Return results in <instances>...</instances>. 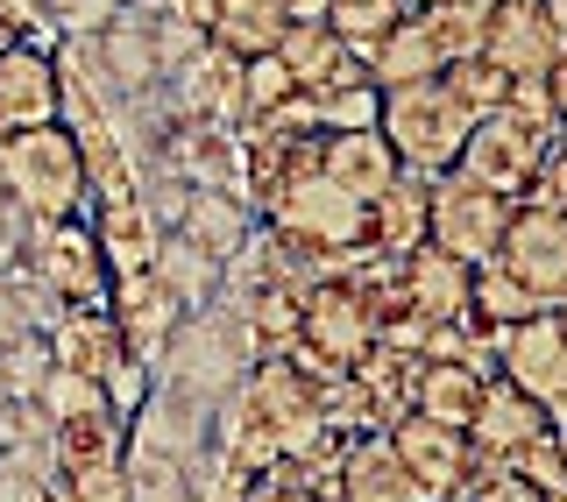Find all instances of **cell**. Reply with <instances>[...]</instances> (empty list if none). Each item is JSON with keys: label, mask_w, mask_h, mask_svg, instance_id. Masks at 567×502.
I'll use <instances>...</instances> for the list:
<instances>
[{"label": "cell", "mask_w": 567, "mask_h": 502, "mask_svg": "<svg viewBox=\"0 0 567 502\" xmlns=\"http://www.w3.org/2000/svg\"><path fill=\"white\" fill-rule=\"evenodd\" d=\"M327 439V410H319V383L291 354H256L248 375L213 410V446L241 460L248 474H270L284 460H306Z\"/></svg>", "instance_id": "1"}, {"label": "cell", "mask_w": 567, "mask_h": 502, "mask_svg": "<svg viewBox=\"0 0 567 502\" xmlns=\"http://www.w3.org/2000/svg\"><path fill=\"white\" fill-rule=\"evenodd\" d=\"M0 191L29 212V220H85L93 191H85V156L64 121L29 135H0Z\"/></svg>", "instance_id": "2"}, {"label": "cell", "mask_w": 567, "mask_h": 502, "mask_svg": "<svg viewBox=\"0 0 567 502\" xmlns=\"http://www.w3.org/2000/svg\"><path fill=\"white\" fill-rule=\"evenodd\" d=\"M475 114L461 106L440 79H419V85H383V106H377V135L390 142L398 170L412 177H440L454 170L461 142H468Z\"/></svg>", "instance_id": "3"}, {"label": "cell", "mask_w": 567, "mask_h": 502, "mask_svg": "<svg viewBox=\"0 0 567 502\" xmlns=\"http://www.w3.org/2000/svg\"><path fill=\"white\" fill-rule=\"evenodd\" d=\"M262 227H277L284 241H298L306 255H319L341 276V269L354 262V248H369V206L362 199H348L333 177H319V170H306V177H291V185L277 191L270 206L256 212Z\"/></svg>", "instance_id": "4"}, {"label": "cell", "mask_w": 567, "mask_h": 502, "mask_svg": "<svg viewBox=\"0 0 567 502\" xmlns=\"http://www.w3.org/2000/svg\"><path fill=\"white\" fill-rule=\"evenodd\" d=\"M377 339H383V318L369 312V297L354 291L348 276H327V283L306 291V326H298V339L284 354L327 389V383H341V375L362 368Z\"/></svg>", "instance_id": "5"}, {"label": "cell", "mask_w": 567, "mask_h": 502, "mask_svg": "<svg viewBox=\"0 0 567 502\" xmlns=\"http://www.w3.org/2000/svg\"><path fill=\"white\" fill-rule=\"evenodd\" d=\"M504 220H511V199L468 185L461 170L425 177V248H440V255L483 269L496 255V241H504Z\"/></svg>", "instance_id": "6"}, {"label": "cell", "mask_w": 567, "mask_h": 502, "mask_svg": "<svg viewBox=\"0 0 567 502\" xmlns=\"http://www.w3.org/2000/svg\"><path fill=\"white\" fill-rule=\"evenodd\" d=\"M546 149H554V142H546L539 128H525V121H511L504 106H496V114H483V121L468 128V142H461V156H454V170L468 177V185L496 191V199L525 206L532 191H539Z\"/></svg>", "instance_id": "7"}, {"label": "cell", "mask_w": 567, "mask_h": 502, "mask_svg": "<svg viewBox=\"0 0 567 502\" xmlns=\"http://www.w3.org/2000/svg\"><path fill=\"white\" fill-rule=\"evenodd\" d=\"M496 269H504L511 283L532 297V304H560L567 297V212L525 199L511 206L504 220V241H496Z\"/></svg>", "instance_id": "8"}, {"label": "cell", "mask_w": 567, "mask_h": 502, "mask_svg": "<svg viewBox=\"0 0 567 502\" xmlns=\"http://www.w3.org/2000/svg\"><path fill=\"white\" fill-rule=\"evenodd\" d=\"M496 375H511L532 404L567 410V297L518 326H496Z\"/></svg>", "instance_id": "9"}, {"label": "cell", "mask_w": 567, "mask_h": 502, "mask_svg": "<svg viewBox=\"0 0 567 502\" xmlns=\"http://www.w3.org/2000/svg\"><path fill=\"white\" fill-rule=\"evenodd\" d=\"M35 276L58 291V304H106L114 276L100 262V241L85 220H29V255H22Z\"/></svg>", "instance_id": "10"}, {"label": "cell", "mask_w": 567, "mask_h": 502, "mask_svg": "<svg viewBox=\"0 0 567 502\" xmlns=\"http://www.w3.org/2000/svg\"><path fill=\"white\" fill-rule=\"evenodd\" d=\"M468 291H475V269L454 262V255H440V248H412V255L398 262V318L419 326V333L475 318ZM398 318H390V326H398ZM419 347H425V339H419Z\"/></svg>", "instance_id": "11"}, {"label": "cell", "mask_w": 567, "mask_h": 502, "mask_svg": "<svg viewBox=\"0 0 567 502\" xmlns=\"http://www.w3.org/2000/svg\"><path fill=\"white\" fill-rule=\"evenodd\" d=\"M50 121H64L58 43H8L0 50V135H29Z\"/></svg>", "instance_id": "12"}, {"label": "cell", "mask_w": 567, "mask_h": 502, "mask_svg": "<svg viewBox=\"0 0 567 502\" xmlns=\"http://www.w3.org/2000/svg\"><path fill=\"white\" fill-rule=\"evenodd\" d=\"M106 312H114V326H121V339H128V354H135V362H150V368L164 362V347L177 339V326L192 318L156 269H150V276H121L114 291H106Z\"/></svg>", "instance_id": "13"}, {"label": "cell", "mask_w": 567, "mask_h": 502, "mask_svg": "<svg viewBox=\"0 0 567 502\" xmlns=\"http://www.w3.org/2000/svg\"><path fill=\"white\" fill-rule=\"evenodd\" d=\"M383 439L398 446V460L425 481V495H433V502H447L454 481L468 474V460H475V439L461 432V425L425 418V410H404L398 425H383Z\"/></svg>", "instance_id": "14"}, {"label": "cell", "mask_w": 567, "mask_h": 502, "mask_svg": "<svg viewBox=\"0 0 567 502\" xmlns=\"http://www.w3.org/2000/svg\"><path fill=\"white\" fill-rule=\"evenodd\" d=\"M319 495H327V502H433V495H425V481L404 468L398 446H390L383 432L354 439L348 453H341V468L319 481Z\"/></svg>", "instance_id": "15"}, {"label": "cell", "mask_w": 567, "mask_h": 502, "mask_svg": "<svg viewBox=\"0 0 567 502\" xmlns=\"http://www.w3.org/2000/svg\"><path fill=\"white\" fill-rule=\"evenodd\" d=\"M85 227H93V241H100V262H106V276H150L156 255H164V220L150 212V199H106L85 212Z\"/></svg>", "instance_id": "16"}, {"label": "cell", "mask_w": 567, "mask_h": 502, "mask_svg": "<svg viewBox=\"0 0 567 502\" xmlns=\"http://www.w3.org/2000/svg\"><path fill=\"white\" fill-rule=\"evenodd\" d=\"M483 57L504 79H546V64L560 57V35L546 29L539 0H496L489 29H483Z\"/></svg>", "instance_id": "17"}, {"label": "cell", "mask_w": 567, "mask_h": 502, "mask_svg": "<svg viewBox=\"0 0 567 502\" xmlns=\"http://www.w3.org/2000/svg\"><path fill=\"white\" fill-rule=\"evenodd\" d=\"M554 432V410L546 404H532L511 375H489L483 383V397H475V418H468V439H475V453H518V446L532 439H546Z\"/></svg>", "instance_id": "18"}, {"label": "cell", "mask_w": 567, "mask_h": 502, "mask_svg": "<svg viewBox=\"0 0 567 502\" xmlns=\"http://www.w3.org/2000/svg\"><path fill=\"white\" fill-rule=\"evenodd\" d=\"M43 339H50V362L71 368V375H93V383L114 362H128V339H121V326H114L106 304H64V312L50 318Z\"/></svg>", "instance_id": "19"}, {"label": "cell", "mask_w": 567, "mask_h": 502, "mask_svg": "<svg viewBox=\"0 0 567 502\" xmlns=\"http://www.w3.org/2000/svg\"><path fill=\"white\" fill-rule=\"evenodd\" d=\"M319 177H333L348 199L369 206L398 185V156L377 128H341V135H319Z\"/></svg>", "instance_id": "20"}, {"label": "cell", "mask_w": 567, "mask_h": 502, "mask_svg": "<svg viewBox=\"0 0 567 502\" xmlns=\"http://www.w3.org/2000/svg\"><path fill=\"white\" fill-rule=\"evenodd\" d=\"M171 234H185L199 255H213L220 269H235V255L248 248V234H256V212H248V199H235V191H192Z\"/></svg>", "instance_id": "21"}, {"label": "cell", "mask_w": 567, "mask_h": 502, "mask_svg": "<svg viewBox=\"0 0 567 502\" xmlns=\"http://www.w3.org/2000/svg\"><path fill=\"white\" fill-rule=\"evenodd\" d=\"M369 248L390 262H404L412 248H425V177L398 170V185L383 199H369Z\"/></svg>", "instance_id": "22"}, {"label": "cell", "mask_w": 567, "mask_h": 502, "mask_svg": "<svg viewBox=\"0 0 567 502\" xmlns=\"http://www.w3.org/2000/svg\"><path fill=\"white\" fill-rule=\"evenodd\" d=\"M362 64H369V79H377V93H383V85H419V79H440V71H447L433 29H425V14H404V22L390 29Z\"/></svg>", "instance_id": "23"}, {"label": "cell", "mask_w": 567, "mask_h": 502, "mask_svg": "<svg viewBox=\"0 0 567 502\" xmlns=\"http://www.w3.org/2000/svg\"><path fill=\"white\" fill-rule=\"evenodd\" d=\"M284 29H291V22H284V8H277V0H220V8H213L206 43H220L227 57L256 64V57H277Z\"/></svg>", "instance_id": "24"}, {"label": "cell", "mask_w": 567, "mask_h": 502, "mask_svg": "<svg viewBox=\"0 0 567 502\" xmlns=\"http://www.w3.org/2000/svg\"><path fill=\"white\" fill-rule=\"evenodd\" d=\"M114 460H128V418L121 410L50 425V468H114Z\"/></svg>", "instance_id": "25"}, {"label": "cell", "mask_w": 567, "mask_h": 502, "mask_svg": "<svg viewBox=\"0 0 567 502\" xmlns=\"http://www.w3.org/2000/svg\"><path fill=\"white\" fill-rule=\"evenodd\" d=\"M483 383H489V375H475V368H461V362H425V368H419V397H412V410H425V418L461 425V432H468Z\"/></svg>", "instance_id": "26"}, {"label": "cell", "mask_w": 567, "mask_h": 502, "mask_svg": "<svg viewBox=\"0 0 567 502\" xmlns=\"http://www.w3.org/2000/svg\"><path fill=\"white\" fill-rule=\"evenodd\" d=\"M156 276H164L171 291H177V304H185V312H206V304L227 291V269L213 262V255H199V248H192L185 234H164V255H156Z\"/></svg>", "instance_id": "27"}, {"label": "cell", "mask_w": 567, "mask_h": 502, "mask_svg": "<svg viewBox=\"0 0 567 502\" xmlns=\"http://www.w3.org/2000/svg\"><path fill=\"white\" fill-rule=\"evenodd\" d=\"M404 14H412V0H327V14H319V22L341 35V50L369 57V50H377L383 35L404 22Z\"/></svg>", "instance_id": "28"}, {"label": "cell", "mask_w": 567, "mask_h": 502, "mask_svg": "<svg viewBox=\"0 0 567 502\" xmlns=\"http://www.w3.org/2000/svg\"><path fill=\"white\" fill-rule=\"evenodd\" d=\"M277 57H284V71L298 79V93H312V85L327 79V71L341 64L348 50H341V35H333L327 22H291V29H284V43H277Z\"/></svg>", "instance_id": "29"}, {"label": "cell", "mask_w": 567, "mask_h": 502, "mask_svg": "<svg viewBox=\"0 0 567 502\" xmlns=\"http://www.w3.org/2000/svg\"><path fill=\"white\" fill-rule=\"evenodd\" d=\"M489 8L496 0H447V8H419L425 29H433L440 57H483V29H489Z\"/></svg>", "instance_id": "30"}, {"label": "cell", "mask_w": 567, "mask_h": 502, "mask_svg": "<svg viewBox=\"0 0 567 502\" xmlns=\"http://www.w3.org/2000/svg\"><path fill=\"white\" fill-rule=\"evenodd\" d=\"M546 489H532V481L511 468L504 453H475L468 460V474L454 481V495L447 502H539Z\"/></svg>", "instance_id": "31"}, {"label": "cell", "mask_w": 567, "mask_h": 502, "mask_svg": "<svg viewBox=\"0 0 567 502\" xmlns=\"http://www.w3.org/2000/svg\"><path fill=\"white\" fill-rule=\"evenodd\" d=\"M241 100H248V121L241 128H270V121H284L298 106V79L284 71V57H256L241 79Z\"/></svg>", "instance_id": "32"}, {"label": "cell", "mask_w": 567, "mask_h": 502, "mask_svg": "<svg viewBox=\"0 0 567 502\" xmlns=\"http://www.w3.org/2000/svg\"><path fill=\"white\" fill-rule=\"evenodd\" d=\"M440 85H447V93L468 106L475 121L496 114V106H504V93H511V79H504V71H496L489 57H454L447 71H440Z\"/></svg>", "instance_id": "33"}, {"label": "cell", "mask_w": 567, "mask_h": 502, "mask_svg": "<svg viewBox=\"0 0 567 502\" xmlns=\"http://www.w3.org/2000/svg\"><path fill=\"white\" fill-rule=\"evenodd\" d=\"M35 404H43L50 425L93 418V410H114V404H106V383H93V375H71V368H50V383L35 389Z\"/></svg>", "instance_id": "34"}, {"label": "cell", "mask_w": 567, "mask_h": 502, "mask_svg": "<svg viewBox=\"0 0 567 502\" xmlns=\"http://www.w3.org/2000/svg\"><path fill=\"white\" fill-rule=\"evenodd\" d=\"M43 8V29H58V43H93L100 29L121 22L128 0H35Z\"/></svg>", "instance_id": "35"}, {"label": "cell", "mask_w": 567, "mask_h": 502, "mask_svg": "<svg viewBox=\"0 0 567 502\" xmlns=\"http://www.w3.org/2000/svg\"><path fill=\"white\" fill-rule=\"evenodd\" d=\"M50 502H128V460H114V468H50Z\"/></svg>", "instance_id": "36"}, {"label": "cell", "mask_w": 567, "mask_h": 502, "mask_svg": "<svg viewBox=\"0 0 567 502\" xmlns=\"http://www.w3.org/2000/svg\"><path fill=\"white\" fill-rule=\"evenodd\" d=\"M50 339L43 333H22L14 347H0V383H8V397H35V389L50 383Z\"/></svg>", "instance_id": "37"}, {"label": "cell", "mask_w": 567, "mask_h": 502, "mask_svg": "<svg viewBox=\"0 0 567 502\" xmlns=\"http://www.w3.org/2000/svg\"><path fill=\"white\" fill-rule=\"evenodd\" d=\"M0 502H50V460L0 453Z\"/></svg>", "instance_id": "38"}, {"label": "cell", "mask_w": 567, "mask_h": 502, "mask_svg": "<svg viewBox=\"0 0 567 502\" xmlns=\"http://www.w3.org/2000/svg\"><path fill=\"white\" fill-rule=\"evenodd\" d=\"M504 114H511V121H525V128H539L546 142H560L554 100H546V85H539V79H511V93H504Z\"/></svg>", "instance_id": "39"}, {"label": "cell", "mask_w": 567, "mask_h": 502, "mask_svg": "<svg viewBox=\"0 0 567 502\" xmlns=\"http://www.w3.org/2000/svg\"><path fill=\"white\" fill-rule=\"evenodd\" d=\"M100 383H106V404H114L121 418H135V410H142V397H150V383H156V368L128 354V362H114V368L100 375Z\"/></svg>", "instance_id": "40"}, {"label": "cell", "mask_w": 567, "mask_h": 502, "mask_svg": "<svg viewBox=\"0 0 567 502\" xmlns=\"http://www.w3.org/2000/svg\"><path fill=\"white\" fill-rule=\"evenodd\" d=\"M504 460H511V468H518V474L532 481V489H560V481H567L554 432H546V439H532V446H518V453H504Z\"/></svg>", "instance_id": "41"}, {"label": "cell", "mask_w": 567, "mask_h": 502, "mask_svg": "<svg viewBox=\"0 0 567 502\" xmlns=\"http://www.w3.org/2000/svg\"><path fill=\"white\" fill-rule=\"evenodd\" d=\"M22 333H43V326H35V318H29L22 291H14V283L0 276V347H14V339H22Z\"/></svg>", "instance_id": "42"}, {"label": "cell", "mask_w": 567, "mask_h": 502, "mask_svg": "<svg viewBox=\"0 0 567 502\" xmlns=\"http://www.w3.org/2000/svg\"><path fill=\"white\" fill-rule=\"evenodd\" d=\"M539 206H554V212H567V142H554L546 149V170H539V191H532Z\"/></svg>", "instance_id": "43"}, {"label": "cell", "mask_w": 567, "mask_h": 502, "mask_svg": "<svg viewBox=\"0 0 567 502\" xmlns=\"http://www.w3.org/2000/svg\"><path fill=\"white\" fill-rule=\"evenodd\" d=\"M546 100H554V121H560V142H567V43H560V57L546 64Z\"/></svg>", "instance_id": "44"}, {"label": "cell", "mask_w": 567, "mask_h": 502, "mask_svg": "<svg viewBox=\"0 0 567 502\" xmlns=\"http://www.w3.org/2000/svg\"><path fill=\"white\" fill-rule=\"evenodd\" d=\"M248 502H327V495H319V489H298V481H262Z\"/></svg>", "instance_id": "45"}, {"label": "cell", "mask_w": 567, "mask_h": 502, "mask_svg": "<svg viewBox=\"0 0 567 502\" xmlns=\"http://www.w3.org/2000/svg\"><path fill=\"white\" fill-rule=\"evenodd\" d=\"M277 8H284V22H319L327 0H277Z\"/></svg>", "instance_id": "46"}, {"label": "cell", "mask_w": 567, "mask_h": 502, "mask_svg": "<svg viewBox=\"0 0 567 502\" xmlns=\"http://www.w3.org/2000/svg\"><path fill=\"white\" fill-rule=\"evenodd\" d=\"M539 14H546V29H554L560 43H567V0H539Z\"/></svg>", "instance_id": "47"}, {"label": "cell", "mask_w": 567, "mask_h": 502, "mask_svg": "<svg viewBox=\"0 0 567 502\" xmlns=\"http://www.w3.org/2000/svg\"><path fill=\"white\" fill-rule=\"evenodd\" d=\"M554 446H560V468H567V410H554Z\"/></svg>", "instance_id": "48"}, {"label": "cell", "mask_w": 567, "mask_h": 502, "mask_svg": "<svg viewBox=\"0 0 567 502\" xmlns=\"http://www.w3.org/2000/svg\"><path fill=\"white\" fill-rule=\"evenodd\" d=\"M539 502H567V481H560V489H546V495H539Z\"/></svg>", "instance_id": "49"}, {"label": "cell", "mask_w": 567, "mask_h": 502, "mask_svg": "<svg viewBox=\"0 0 567 502\" xmlns=\"http://www.w3.org/2000/svg\"><path fill=\"white\" fill-rule=\"evenodd\" d=\"M419 8H447V0H412V14H419Z\"/></svg>", "instance_id": "50"}, {"label": "cell", "mask_w": 567, "mask_h": 502, "mask_svg": "<svg viewBox=\"0 0 567 502\" xmlns=\"http://www.w3.org/2000/svg\"><path fill=\"white\" fill-rule=\"evenodd\" d=\"M0 404H8V383H0Z\"/></svg>", "instance_id": "51"}, {"label": "cell", "mask_w": 567, "mask_h": 502, "mask_svg": "<svg viewBox=\"0 0 567 502\" xmlns=\"http://www.w3.org/2000/svg\"><path fill=\"white\" fill-rule=\"evenodd\" d=\"M0 50H8V35H0Z\"/></svg>", "instance_id": "52"}]
</instances>
